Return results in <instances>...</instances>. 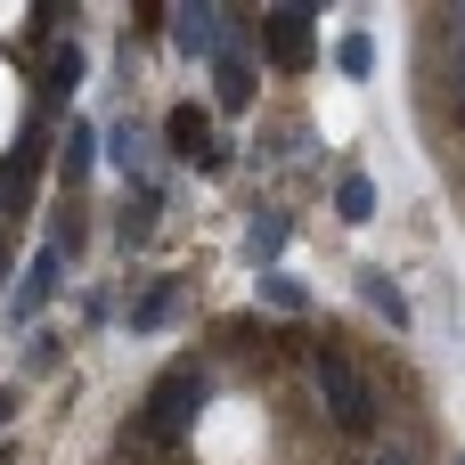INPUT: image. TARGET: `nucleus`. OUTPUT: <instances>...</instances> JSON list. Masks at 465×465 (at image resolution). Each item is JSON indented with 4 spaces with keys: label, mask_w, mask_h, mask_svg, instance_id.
<instances>
[{
    "label": "nucleus",
    "mask_w": 465,
    "mask_h": 465,
    "mask_svg": "<svg viewBox=\"0 0 465 465\" xmlns=\"http://www.w3.org/2000/svg\"><path fill=\"white\" fill-rule=\"evenodd\" d=\"M90 155H98V139H90V123H65V131H57V180H65V188H82V172H90Z\"/></svg>",
    "instance_id": "13"
},
{
    "label": "nucleus",
    "mask_w": 465,
    "mask_h": 465,
    "mask_svg": "<svg viewBox=\"0 0 465 465\" xmlns=\"http://www.w3.org/2000/svg\"><path fill=\"white\" fill-rule=\"evenodd\" d=\"M360 302H368V311H376V319H384L392 335H409V327H417V311H409V294H401V278H392V270H376V262L360 270Z\"/></svg>",
    "instance_id": "9"
},
{
    "label": "nucleus",
    "mask_w": 465,
    "mask_h": 465,
    "mask_svg": "<svg viewBox=\"0 0 465 465\" xmlns=\"http://www.w3.org/2000/svg\"><path fill=\"white\" fill-rule=\"evenodd\" d=\"M163 147H172L180 163H196V172H221V163H229L221 139H213V106H196V98H180V106L163 114Z\"/></svg>",
    "instance_id": "5"
},
{
    "label": "nucleus",
    "mask_w": 465,
    "mask_h": 465,
    "mask_svg": "<svg viewBox=\"0 0 465 465\" xmlns=\"http://www.w3.org/2000/svg\"><path fill=\"white\" fill-rule=\"evenodd\" d=\"M253 41H262V57L286 65V74H311V65H319V16H311V8H253Z\"/></svg>",
    "instance_id": "4"
},
{
    "label": "nucleus",
    "mask_w": 465,
    "mask_h": 465,
    "mask_svg": "<svg viewBox=\"0 0 465 465\" xmlns=\"http://www.w3.org/2000/svg\"><path fill=\"white\" fill-rule=\"evenodd\" d=\"M65 262H74V253H57V245H41V253H33L25 286L8 294V327H25V319H33L41 302H57V286H65Z\"/></svg>",
    "instance_id": "7"
},
{
    "label": "nucleus",
    "mask_w": 465,
    "mask_h": 465,
    "mask_svg": "<svg viewBox=\"0 0 465 465\" xmlns=\"http://www.w3.org/2000/svg\"><path fill=\"white\" fill-rule=\"evenodd\" d=\"M368 465H409V458H401V450H376V458H368Z\"/></svg>",
    "instance_id": "16"
},
{
    "label": "nucleus",
    "mask_w": 465,
    "mask_h": 465,
    "mask_svg": "<svg viewBox=\"0 0 465 465\" xmlns=\"http://www.w3.org/2000/svg\"><path fill=\"white\" fill-rule=\"evenodd\" d=\"M221 41H229V8H213V0H180V8H172V49H180L188 65H213Z\"/></svg>",
    "instance_id": "6"
},
{
    "label": "nucleus",
    "mask_w": 465,
    "mask_h": 465,
    "mask_svg": "<svg viewBox=\"0 0 465 465\" xmlns=\"http://www.w3.org/2000/svg\"><path fill=\"white\" fill-rule=\"evenodd\" d=\"M262 41H253V16H229V41L213 49V106L221 114H245L253 106V90H262Z\"/></svg>",
    "instance_id": "3"
},
{
    "label": "nucleus",
    "mask_w": 465,
    "mask_h": 465,
    "mask_svg": "<svg viewBox=\"0 0 465 465\" xmlns=\"http://www.w3.org/2000/svg\"><path fill=\"white\" fill-rule=\"evenodd\" d=\"M106 163H114L131 188H155V180H147V139H139V123H106Z\"/></svg>",
    "instance_id": "10"
},
{
    "label": "nucleus",
    "mask_w": 465,
    "mask_h": 465,
    "mask_svg": "<svg viewBox=\"0 0 465 465\" xmlns=\"http://www.w3.org/2000/svg\"><path fill=\"white\" fill-rule=\"evenodd\" d=\"M204 409H213V368H204V360H172V368L147 384L139 433H147L155 450H180V441L204 425Z\"/></svg>",
    "instance_id": "2"
},
{
    "label": "nucleus",
    "mask_w": 465,
    "mask_h": 465,
    "mask_svg": "<svg viewBox=\"0 0 465 465\" xmlns=\"http://www.w3.org/2000/svg\"><path fill=\"white\" fill-rule=\"evenodd\" d=\"M180 311V278H155L139 302H131V335H163V319Z\"/></svg>",
    "instance_id": "11"
},
{
    "label": "nucleus",
    "mask_w": 465,
    "mask_h": 465,
    "mask_svg": "<svg viewBox=\"0 0 465 465\" xmlns=\"http://www.w3.org/2000/svg\"><path fill=\"white\" fill-rule=\"evenodd\" d=\"M335 213H343L351 229L376 221V180H368V172H343V180H335Z\"/></svg>",
    "instance_id": "14"
},
{
    "label": "nucleus",
    "mask_w": 465,
    "mask_h": 465,
    "mask_svg": "<svg viewBox=\"0 0 465 465\" xmlns=\"http://www.w3.org/2000/svg\"><path fill=\"white\" fill-rule=\"evenodd\" d=\"M335 74H343V82H376V33H368V25H351V33L335 41Z\"/></svg>",
    "instance_id": "12"
},
{
    "label": "nucleus",
    "mask_w": 465,
    "mask_h": 465,
    "mask_svg": "<svg viewBox=\"0 0 465 465\" xmlns=\"http://www.w3.org/2000/svg\"><path fill=\"white\" fill-rule=\"evenodd\" d=\"M262 302H270V311H286V319H302V311H311V286H294L286 270H270V278H262Z\"/></svg>",
    "instance_id": "15"
},
{
    "label": "nucleus",
    "mask_w": 465,
    "mask_h": 465,
    "mask_svg": "<svg viewBox=\"0 0 465 465\" xmlns=\"http://www.w3.org/2000/svg\"><path fill=\"white\" fill-rule=\"evenodd\" d=\"M286 237H294V221H286L278 204H253V213H245V270H253V278H270V270H278V253H286Z\"/></svg>",
    "instance_id": "8"
},
{
    "label": "nucleus",
    "mask_w": 465,
    "mask_h": 465,
    "mask_svg": "<svg viewBox=\"0 0 465 465\" xmlns=\"http://www.w3.org/2000/svg\"><path fill=\"white\" fill-rule=\"evenodd\" d=\"M311 392H319V409H327V425H335L343 441H376L384 392H376V376H368L343 343H311Z\"/></svg>",
    "instance_id": "1"
}]
</instances>
